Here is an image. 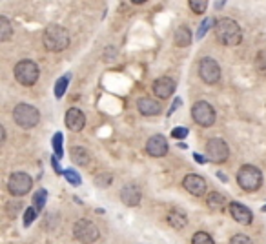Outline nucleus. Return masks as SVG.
Instances as JSON below:
<instances>
[{"label": "nucleus", "instance_id": "f257e3e1", "mask_svg": "<svg viewBox=\"0 0 266 244\" xmlns=\"http://www.w3.org/2000/svg\"><path fill=\"white\" fill-rule=\"evenodd\" d=\"M215 37L223 46H228V48H234V46H239L241 40H243V31H241L239 24L234 20V18H219L215 22Z\"/></svg>", "mask_w": 266, "mask_h": 244}, {"label": "nucleus", "instance_id": "f03ea898", "mask_svg": "<svg viewBox=\"0 0 266 244\" xmlns=\"http://www.w3.org/2000/svg\"><path fill=\"white\" fill-rule=\"evenodd\" d=\"M42 42H44V48L48 49V51L59 53V51H64L69 46V33L66 27L59 26V24H49L44 29Z\"/></svg>", "mask_w": 266, "mask_h": 244}, {"label": "nucleus", "instance_id": "7ed1b4c3", "mask_svg": "<svg viewBox=\"0 0 266 244\" xmlns=\"http://www.w3.org/2000/svg\"><path fill=\"white\" fill-rule=\"evenodd\" d=\"M237 184L245 191H257L263 184V171L254 164L241 166L237 171Z\"/></svg>", "mask_w": 266, "mask_h": 244}, {"label": "nucleus", "instance_id": "20e7f679", "mask_svg": "<svg viewBox=\"0 0 266 244\" xmlns=\"http://www.w3.org/2000/svg\"><path fill=\"white\" fill-rule=\"evenodd\" d=\"M13 121L16 122V126L24 127V129H29V127H35L40 121V113L35 106H29V104H16L15 110H13Z\"/></svg>", "mask_w": 266, "mask_h": 244}, {"label": "nucleus", "instance_id": "39448f33", "mask_svg": "<svg viewBox=\"0 0 266 244\" xmlns=\"http://www.w3.org/2000/svg\"><path fill=\"white\" fill-rule=\"evenodd\" d=\"M73 237L82 244H93L101 237V232L95 223H91L88 219H79L73 224Z\"/></svg>", "mask_w": 266, "mask_h": 244}, {"label": "nucleus", "instance_id": "423d86ee", "mask_svg": "<svg viewBox=\"0 0 266 244\" xmlns=\"http://www.w3.org/2000/svg\"><path fill=\"white\" fill-rule=\"evenodd\" d=\"M38 66L33 60H20L15 66V79L22 86H33L38 80Z\"/></svg>", "mask_w": 266, "mask_h": 244}, {"label": "nucleus", "instance_id": "0eeeda50", "mask_svg": "<svg viewBox=\"0 0 266 244\" xmlns=\"http://www.w3.org/2000/svg\"><path fill=\"white\" fill-rule=\"evenodd\" d=\"M192 117H193V121L197 122L199 126L210 127V126L215 124L217 115H215V110H213V106L210 104V102L199 101V102H195L193 108H192Z\"/></svg>", "mask_w": 266, "mask_h": 244}, {"label": "nucleus", "instance_id": "6e6552de", "mask_svg": "<svg viewBox=\"0 0 266 244\" xmlns=\"http://www.w3.org/2000/svg\"><path fill=\"white\" fill-rule=\"evenodd\" d=\"M33 188V179L24 171H15L7 179V190L13 197H22Z\"/></svg>", "mask_w": 266, "mask_h": 244}, {"label": "nucleus", "instance_id": "1a4fd4ad", "mask_svg": "<svg viewBox=\"0 0 266 244\" xmlns=\"http://www.w3.org/2000/svg\"><path fill=\"white\" fill-rule=\"evenodd\" d=\"M206 155H208V159L212 160V162H215V164H221V162H224V160L228 159V155H230L228 144L224 142L223 138H219V137L210 138V140L206 142Z\"/></svg>", "mask_w": 266, "mask_h": 244}, {"label": "nucleus", "instance_id": "9d476101", "mask_svg": "<svg viewBox=\"0 0 266 244\" xmlns=\"http://www.w3.org/2000/svg\"><path fill=\"white\" fill-rule=\"evenodd\" d=\"M199 77H201L206 84H217L219 79H221V68L219 64L213 59L206 57L199 62Z\"/></svg>", "mask_w": 266, "mask_h": 244}, {"label": "nucleus", "instance_id": "9b49d317", "mask_svg": "<svg viewBox=\"0 0 266 244\" xmlns=\"http://www.w3.org/2000/svg\"><path fill=\"white\" fill-rule=\"evenodd\" d=\"M182 186H184V190L190 191L192 195L195 197H204L206 193V181L202 179L201 175H195V173H190V175L184 177V181H182Z\"/></svg>", "mask_w": 266, "mask_h": 244}, {"label": "nucleus", "instance_id": "f8f14e48", "mask_svg": "<svg viewBox=\"0 0 266 244\" xmlns=\"http://www.w3.org/2000/svg\"><path fill=\"white\" fill-rule=\"evenodd\" d=\"M175 80L170 79V77H160V79H157L153 82V93L159 99H170L175 93Z\"/></svg>", "mask_w": 266, "mask_h": 244}, {"label": "nucleus", "instance_id": "ddd939ff", "mask_svg": "<svg viewBox=\"0 0 266 244\" xmlns=\"http://www.w3.org/2000/svg\"><path fill=\"white\" fill-rule=\"evenodd\" d=\"M230 210V215L234 221H237L239 224H250L254 221V213H252L250 208H246L245 204H241V202H232L228 206Z\"/></svg>", "mask_w": 266, "mask_h": 244}, {"label": "nucleus", "instance_id": "4468645a", "mask_svg": "<svg viewBox=\"0 0 266 244\" xmlns=\"http://www.w3.org/2000/svg\"><path fill=\"white\" fill-rule=\"evenodd\" d=\"M146 151L151 157H164L168 153V140L162 135H153L146 142Z\"/></svg>", "mask_w": 266, "mask_h": 244}, {"label": "nucleus", "instance_id": "2eb2a0df", "mask_svg": "<svg viewBox=\"0 0 266 244\" xmlns=\"http://www.w3.org/2000/svg\"><path fill=\"white\" fill-rule=\"evenodd\" d=\"M66 126H68V129H71V131H80L82 127H84L86 124V117L84 113L80 112L79 108H69L68 113H66Z\"/></svg>", "mask_w": 266, "mask_h": 244}, {"label": "nucleus", "instance_id": "dca6fc26", "mask_svg": "<svg viewBox=\"0 0 266 244\" xmlns=\"http://www.w3.org/2000/svg\"><path fill=\"white\" fill-rule=\"evenodd\" d=\"M121 199L126 206H138V202L142 199V193H140V188L137 184H126L121 190Z\"/></svg>", "mask_w": 266, "mask_h": 244}, {"label": "nucleus", "instance_id": "f3484780", "mask_svg": "<svg viewBox=\"0 0 266 244\" xmlns=\"http://www.w3.org/2000/svg\"><path fill=\"white\" fill-rule=\"evenodd\" d=\"M137 108L138 112L146 115V117H153V115L160 113V102L151 99V97H140L137 101Z\"/></svg>", "mask_w": 266, "mask_h": 244}, {"label": "nucleus", "instance_id": "a211bd4d", "mask_svg": "<svg viewBox=\"0 0 266 244\" xmlns=\"http://www.w3.org/2000/svg\"><path fill=\"white\" fill-rule=\"evenodd\" d=\"M173 44H175L177 48H188L192 44V31H190V27L186 26L177 27L175 33H173Z\"/></svg>", "mask_w": 266, "mask_h": 244}, {"label": "nucleus", "instance_id": "6ab92c4d", "mask_svg": "<svg viewBox=\"0 0 266 244\" xmlns=\"http://www.w3.org/2000/svg\"><path fill=\"white\" fill-rule=\"evenodd\" d=\"M166 221H168V224H170L171 228H175V230L186 228V224H188L186 213L179 212V210H171V212L168 213V217H166Z\"/></svg>", "mask_w": 266, "mask_h": 244}, {"label": "nucleus", "instance_id": "aec40b11", "mask_svg": "<svg viewBox=\"0 0 266 244\" xmlns=\"http://www.w3.org/2000/svg\"><path fill=\"white\" fill-rule=\"evenodd\" d=\"M71 160L79 166H88L91 160V155H90V151L86 148H82V146H75V148H71Z\"/></svg>", "mask_w": 266, "mask_h": 244}, {"label": "nucleus", "instance_id": "412c9836", "mask_svg": "<svg viewBox=\"0 0 266 244\" xmlns=\"http://www.w3.org/2000/svg\"><path fill=\"white\" fill-rule=\"evenodd\" d=\"M206 204L212 208V210H223V208L226 206V199H224L223 193H219V191H212L206 199Z\"/></svg>", "mask_w": 266, "mask_h": 244}, {"label": "nucleus", "instance_id": "4be33fe9", "mask_svg": "<svg viewBox=\"0 0 266 244\" xmlns=\"http://www.w3.org/2000/svg\"><path fill=\"white\" fill-rule=\"evenodd\" d=\"M13 35V26H11V22L5 18V16H0V40L2 42H7Z\"/></svg>", "mask_w": 266, "mask_h": 244}, {"label": "nucleus", "instance_id": "5701e85b", "mask_svg": "<svg viewBox=\"0 0 266 244\" xmlns=\"http://www.w3.org/2000/svg\"><path fill=\"white\" fill-rule=\"evenodd\" d=\"M68 82H69V75H64V77H60V79L57 80V84H55V97H57V99H62V97H64Z\"/></svg>", "mask_w": 266, "mask_h": 244}, {"label": "nucleus", "instance_id": "b1692460", "mask_svg": "<svg viewBox=\"0 0 266 244\" xmlns=\"http://www.w3.org/2000/svg\"><path fill=\"white\" fill-rule=\"evenodd\" d=\"M46 197H48V191L46 190H38L37 193H35V197H33V201H35V210L37 212H42L44 206H46Z\"/></svg>", "mask_w": 266, "mask_h": 244}, {"label": "nucleus", "instance_id": "393cba45", "mask_svg": "<svg viewBox=\"0 0 266 244\" xmlns=\"http://www.w3.org/2000/svg\"><path fill=\"white\" fill-rule=\"evenodd\" d=\"M192 244H215V241L212 239V235L206 232H197L192 237Z\"/></svg>", "mask_w": 266, "mask_h": 244}, {"label": "nucleus", "instance_id": "a878e982", "mask_svg": "<svg viewBox=\"0 0 266 244\" xmlns=\"http://www.w3.org/2000/svg\"><path fill=\"white\" fill-rule=\"evenodd\" d=\"M188 5H190V9H192L193 13L201 15V13H204V11H206L208 2H206V0H190V2H188Z\"/></svg>", "mask_w": 266, "mask_h": 244}, {"label": "nucleus", "instance_id": "bb28decb", "mask_svg": "<svg viewBox=\"0 0 266 244\" xmlns=\"http://www.w3.org/2000/svg\"><path fill=\"white\" fill-rule=\"evenodd\" d=\"M53 149H55V157H62L64 151H62V133H55L53 135Z\"/></svg>", "mask_w": 266, "mask_h": 244}, {"label": "nucleus", "instance_id": "cd10ccee", "mask_svg": "<svg viewBox=\"0 0 266 244\" xmlns=\"http://www.w3.org/2000/svg\"><path fill=\"white\" fill-rule=\"evenodd\" d=\"M215 22L217 20H213V18H206L204 22H201V26H199V29H197V38H202L204 35L208 33V29L212 26H215Z\"/></svg>", "mask_w": 266, "mask_h": 244}, {"label": "nucleus", "instance_id": "c85d7f7f", "mask_svg": "<svg viewBox=\"0 0 266 244\" xmlns=\"http://www.w3.org/2000/svg\"><path fill=\"white\" fill-rule=\"evenodd\" d=\"M64 177L68 179V182L71 186H80V182H82L80 175L77 173V171H73V170H64Z\"/></svg>", "mask_w": 266, "mask_h": 244}, {"label": "nucleus", "instance_id": "c756f323", "mask_svg": "<svg viewBox=\"0 0 266 244\" xmlns=\"http://www.w3.org/2000/svg\"><path fill=\"white\" fill-rule=\"evenodd\" d=\"M35 219H37V210L35 208H27L26 212H24V226L27 228Z\"/></svg>", "mask_w": 266, "mask_h": 244}, {"label": "nucleus", "instance_id": "7c9ffc66", "mask_svg": "<svg viewBox=\"0 0 266 244\" xmlns=\"http://www.w3.org/2000/svg\"><path fill=\"white\" fill-rule=\"evenodd\" d=\"M230 244H254V243H252V239L248 237V235L237 234V235H234V237H232Z\"/></svg>", "mask_w": 266, "mask_h": 244}, {"label": "nucleus", "instance_id": "2f4dec72", "mask_svg": "<svg viewBox=\"0 0 266 244\" xmlns=\"http://www.w3.org/2000/svg\"><path fill=\"white\" fill-rule=\"evenodd\" d=\"M171 137L177 138V140H182V138L188 137V127H175L173 131H171Z\"/></svg>", "mask_w": 266, "mask_h": 244}, {"label": "nucleus", "instance_id": "473e14b6", "mask_svg": "<svg viewBox=\"0 0 266 244\" xmlns=\"http://www.w3.org/2000/svg\"><path fill=\"white\" fill-rule=\"evenodd\" d=\"M110 182H112V175L97 177V184L99 186H110Z\"/></svg>", "mask_w": 266, "mask_h": 244}, {"label": "nucleus", "instance_id": "72a5a7b5", "mask_svg": "<svg viewBox=\"0 0 266 244\" xmlns=\"http://www.w3.org/2000/svg\"><path fill=\"white\" fill-rule=\"evenodd\" d=\"M193 157H195V160H197V162H201V164H204V162H206V159H204V157H201L199 153H193Z\"/></svg>", "mask_w": 266, "mask_h": 244}, {"label": "nucleus", "instance_id": "f704fd0d", "mask_svg": "<svg viewBox=\"0 0 266 244\" xmlns=\"http://www.w3.org/2000/svg\"><path fill=\"white\" fill-rule=\"evenodd\" d=\"M0 133H2V142L5 140V129H4V126H0Z\"/></svg>", "mask_w": 266, "mask_h": 244}]
</instances>
